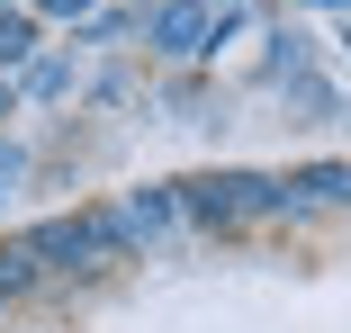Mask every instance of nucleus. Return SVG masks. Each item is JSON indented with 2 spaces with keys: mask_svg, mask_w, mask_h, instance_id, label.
Listing matches in <instances>:
<instances>
[{
  "mask_svg": "<svg viewBox=\"0 0 351 333\" xmlns=\"http://www.w3.org/2000/svg\"><path fill=\"white\" fill-rule=\"evenodd\" d=\"M217 10H234V0H217Z\"/></svg>",
  "mask_w": 351,
  "mask_h": 333,
  "instance_id": "9d476101",
  "label": "nucleus"
},
{
  "mask_svg": "<svg viewBox=\"0 0 351 333\" xmlns=\"http://www.w3.org/2000/svg\"><path fill=\"white\" fill-rule=\"evenodd\" d=\"M270 73H279V82H289V73H306V36H298V27H279V54H270Z\"/></svg>",
  "mask_w": 351,
  "mask_h": 333,
  "instance_id": "20e7f679",
  "label": "nucleus"
},
{
  "mask_svg": "<svg viewBox=\"0 0 351 333\" xmlns=\"http://www.w3.org/2000/svg\"><path fill=\"white\" fill-rule=\"evenodd\" d=\"M0 117H10V82H0Z\"/></svg>",
  "mask_w": 351,
  "mask_h": 333,
  "instance_id": "6e6552de",
  "label": "nucleus"
},
{
  "mask_svg": "<svg viewBox=\"0 0 351 333\" xmlns=\"http://www.w3.org/2000/svg\"><path fill=\"white\" fill-rule=\"evenodd\" d=\"M27 45H36V27H19V18H10V27H0V63H19Z\"/></svg>",
  "mask_w": 351,
  "mask_h": 333,
  "instance_id": "423d86ee",
  "label": "nucleus"
},
{
  "mask_svg": "<svg viewBox=\"0 0 351 333\" xmlns=\"http://www.w3.org/2000/svg\"><path fill=\"white\" fill-rule=\"evenodd\" d=\"M90 252H108V243H99V225H73V217H54V225L27 234V261H63V271H82Z\"/></svg>",
  "mask_w": 351,
  "mask_h": 333,
  "instance_id": "f03ea898",
  "label": "nucleus"
},
{
  "mask_svg": "<svg viewBox=\"0 0 351 333\" xmlns=\"http://www.w3.org/2000/svg\"><path fill=\"white\" fill-rule=\"evenodd\" d=\"M243 208H270V180H243V171L189 180V217H243Z\"/></svg>",
  "mask_w": 351,
  "mask_h": 333,
  "instance_id": "f257e3e1",
  "label": "nucleus"
},
{
  "mask_svg": "<svg viewBox=\"0 0 351 333\" xmlns=\"http://www.w3.org/2000/svg\"><path fill=\"white\" fill-rule=\"evenodd\" d=\"M154 45H162L171 63L207 54V10H198V0H162V18H154Z\"/></svg>",
  "mask_w": 351,
  "mask_h": 333,
  "instance_id": "7ed1b4c3",
  "label": "nucleus"
},
{
  "mask_svg": "<svg viewBox=\"0 0 351 333\" xmlns=\"http://www.w3.org/2000/svg\"><path fill=\"white\" fill-rule=\"evenodd\" d=\"M27 280H36V261H27V243H19V252H0V297H19Z\"/></svg>",
  "mask_w": 351,
  "mask_h": 333,
  "instance_id": "39448f33",
  "label": "nucleus"
},
{
  "mask_svg": "<svg viewBox=\"0 0 351 333\" xmlns=\"http://www.w3.org/2000/svg\"><path fill=\"white\" fill-rule=\"evenodd\" d=\"M45 10H54V18H82V10H90V0H45Z\"/></svg>",
  "mask_w": 351,
  "mask_h": 333,
  "instance_id": "0eeeda50",
  "label": "nucleus"
},
{
  "mask_svg": "<svg viewBox=\"0 0 351 333\" xmlns=\"http://www.w3.org/2000/svg\"><path fill=\"white\" fill-rule=\"evenodd\" d=\"M315 10H333V0H315Z\"/></svg>",
  "mask_w": 351,
  "mask_h": 333,
  "instance_id": "1a4fd4ad",
  "label": "nucleus"
}]
</instances>
